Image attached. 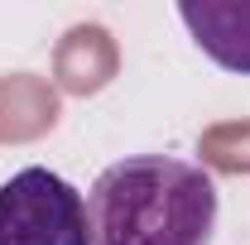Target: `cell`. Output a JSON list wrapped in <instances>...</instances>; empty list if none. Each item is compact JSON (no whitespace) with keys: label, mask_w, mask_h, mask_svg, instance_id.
Returning <instances> with one entry per match:
<instances>
[{"label":"cell","mask_w":250,"mask_h":245,"mask_svg":"<svg viewBox=\"0 0 250 245\" xmlns=\"http://www.w3.org/2000/svg\"><path fill=\"white\" fill-rule=\"evenodd\" d=\"M0 245H92L87 197L53 168H20L0 183Z\"/></svg>","instance_id":"2"},{"label":"cell","mask_w":250,"mask_h":245,"mask_svg":"<svg viewBox=\"0 0 250 245\" xmlns=\"http://www.w3.org/2000/svg\"><path fill=\"white\" fill-rule=\"evenodd\" d=\"M178 20L217 67L250 77V0H178Z\"/></svg>","instance_id":"3"},{"label":"cell","mask_w":250,"mask_h":245,"mask_svg":"<svg viewBox=\"0 0 250 245\" xmlns=\"http://www.w3.org/2000/svg\"><path fill=\"white\" fill-rule=\"evenodd\" d=\"M92 245H212L217 183L173 154H125L87 187Z\"/></svg>","instance_id":"1"}]
</instances>
